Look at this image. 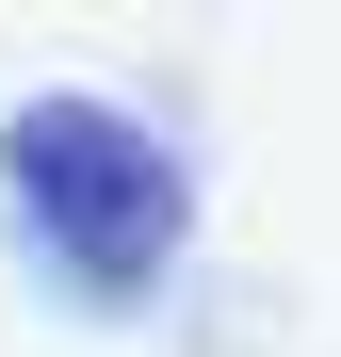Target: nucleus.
Returning <instances> with one entry per match:
<instances>
[{"mask_svg":"<svg viewBox=\"0 0 341 357\" xmlns=\"http://www.w3.org/2000/svg\"><path fill=\"white\" fill-rule=\"evenodd\" d=\"M0 227L66 309H146L195 260V146L179 114L114 82H17L0 98Z\"/></svg>","mask_w":341,"mask_h":357,"instance_id":"obj_1","label":"nucleus"}]
</instances>
